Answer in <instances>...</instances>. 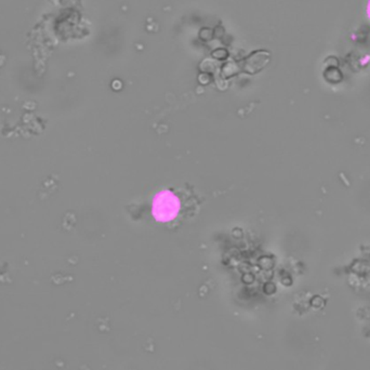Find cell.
<instances>
[{"label": "cell", "instance_id": "6da1fadb", "mask_svg": "<svg viewBox=\"0 0 370 370\" xmlns=\"http://www.w3.org/2000/svg\"><path fill=\"white\" fill-rule=\"evenodd\" d=\"M153 216L157 221L168 222L174 220L180 210V201L176 195L168 191H163L155 196L153 201Z\"/></svg>", "mask_w": 370, "mask_h": 370}, {"label": "cell", "instance_id": "7a4b0ae2", "mask_svg": "<svg viewBox=\"0 0 370 370\" xmlns=\"http://www.w3.org/2000/svg\"><path fill=\"white\" fill-rule=\"evenodd\" d=\"M369 14H370V7H369Z\"/></svg>", "mask_w": 370, "mask_h": 370}]
</instances>
